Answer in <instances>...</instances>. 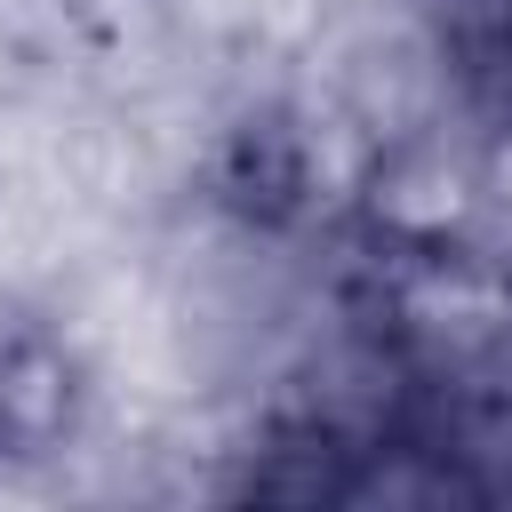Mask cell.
I'll return each mask as SVG.
<instances>
[{
	"label": "cell",
	"instance_id": "obj_1",
	"mask_svg": "<svg viewBox=\"0 0 512 512\" xmlns=\"http://www.w3.org/2000/svg\"><path fill=\"white\" fill-rule=\"evenodd\" d=\"M72 408H80L72 352L40 320L0 312V456H48L72 432Z\"/></svg>",
	"mask_w": 512,
	"mask_h": 512
}]
</instances>
